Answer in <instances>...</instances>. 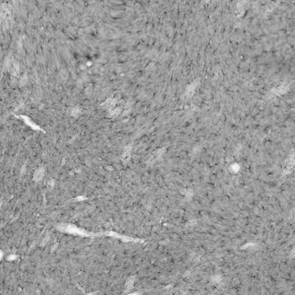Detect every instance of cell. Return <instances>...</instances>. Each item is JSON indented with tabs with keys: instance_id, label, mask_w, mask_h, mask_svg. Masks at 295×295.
I'll return each mask as SVG.
<instances>
[{
	"instance_id": "6da1fadb",
	"label": "cell",
	"mask_w": 295,
	"mask_h": 295,
	"mask_svg": "<svg viewBox=\"0 0 295 295\" xmlns=\"http://www.w3.org/2000/svg\"><path fill=\"white\" fill-rule=\"evenodd\" d=\"M44 169L43 167H39L35 171L34 174V179L36 182H39L42 179L44 175Z\"/></svg>"
},
{
	"instance_id": "7a4b0ae2",
	"label": "cell",
	"mask_w": 295,
	"mask_h": 295,
	"mask_svg": "<svg viewBox=\"0 0 295 295\" xmlns=\"http://www.w3.org/2000/svg\"><path fill=\"white\" fill-rule=\"evenodd\" d=\"M131 147L130 145H128L125 148L124 153H123L122 159L123 162L125 163H127L128 161L129 160L130 157V152H131Z\"/></svg>"
},
{
	"instance_id": "3957f363",
	"label": "cell",
	"mask_w": 295,
	"mask_h": 295,
	"mask_svg": "<svg viewBox=\"0 0 295 295\" xmlns=\"http://www.w3.org/2000/svg\"><path fill=\"white\" fill-rule=\"evenodd\" d=\"M81 112V109L79 105L74 107V108L72 112V115L74 117H77L80 114Z\"/></svg>"
},
{
	"instance_id": "277c9868",
	"label": "cell",
	"mask_w": 295,
	"mask_h": 295,
	"mask_svg": "<svg viewBox=\"0 0 295 295\" xmlns=\"http://www.w3.org/2000/svg\"><path fill=\"white\" fill-rule=\"evenodd\" d=\"M27 76H26V74H25V75L22 76V77L21 78V81H20L21 84L22 85L25 84L26 81H27Z\"/></svg>"
},
{
	"instance_id": "5b68a950",
	"label": "cell",
	"mask_w": 295,
	"mask_h": 295,
	"mask_svg": "<svg viewBox=\"0 0 295 295\" xmlns=\"http://www.w3.org/2000/svg\"><path fill=\"white\" fill-rule=\"evenodd\" d=\"M54 180L53 179H50L49 180V182H48V185L50 187H53V186H54Z\"/></svg>"
}]
</instances>
